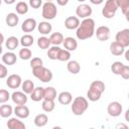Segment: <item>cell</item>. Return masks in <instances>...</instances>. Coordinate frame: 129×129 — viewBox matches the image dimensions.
Listing matches in <instances>:
<instances>
[{"instance_id": "1", "label": "cell", "mask_w": 129, "mask_h": 129, "mask_svg": "<svg viewBox=\"0 0 129 129\" xmlns=\"http://www.w3.org/2000/svg\"><path fill=\"white\" fill-rule=\"evenodd\" d=\"M95 34V21L94 19L87 17L84 18L82 22H80V25L77 28L76 35L77 38L80 40H85L88 38H91Z\"/></svg>"}, {"instance_id": "2", "label": "cell", "mask_w": 129, "mask_h": 129, "mask_svg": "<svg viewBox=\"0 0 129 129\" xmlns=\"http://www.w3.org/2000/svg\"><path fill=\"white\" fill-rule=\"evenodd\" d=\"M88 108H89L88 100L85 97H81V96L75 98V100L72 103V107H71L73 114H75L76 116L83 115L87 111Z\"/></svg>"}, {"instance_id": "3", "label": "cell", "mask_w": 129, "mask_h": 129, "mask_svg": "<svg viewBox=\"0 0 129 129\" xmlns=\"http://www.w3.org/2000/svg\"><path fill=\"white\" fill-rule=\"evenodd\" d=\"M32 74L33 76L38 79L39 81H41L42 83H48L52 80V73L50 70L44 68L43 66H39L36 68L32 69Z\"/></svg>"}, {"instance_id": "4", "label": "cell", "mask_w": 129, "mask_h": 129, "mask_svg": "<svg viewBox=\"0 0 129 129\" xmlns=\"http://www.w3.org/2000/svg\"><path fill=\"white\" fill-rule=\"evenodd\" d=\"M42 17L46 20L53 19L57 14V8L52 2H45L42 5Z\"/></svg>"}, {"instance_id": "5", "label": "cell", "mask_w": 129, "mask_h": 129, "mask_svg": "<svg viewBox=\"0 0 129 129\" xmlns=\"http://www.w3.org/2000/svg\"><path fill=\"white\" fill-rule=\"evenodd\" d=\"M117 10H118V6L116 4V1L115 0H107L104 8L102 9V14L105 18L110 19V18L114 17Z\"/></svg>"}, {"instance_id": "6", "label": "cell", "mask_w": 129, "mask_h": 129, "mask_svg": "<svg viewBox=\"0 0 129 129\" xmlns=\"http://www.w3.org/2000/svg\"><path fill=\"white\" fill-rule=\"evenodd\" d=\"M115 41L123 45L124 47L129 46V29H123L119 32H117L115 36Z\"/></svg>"}, {"instance_id": "7", "label": "cell", "mask_w": 129, "mask_h": 129, "mask_svg": "<svg viewBox=\"0 0 129 129\" xmlns=\"http://www.w3.org/2000/svg\"><path fill=\"white\" fill-rule=\"evenodd\" d=\"M122 111H123L122 105L119 102H116V101L111 102L108 105V108H107V112H108V114L111 117H118V116H120Z\"/></svg>"}, {"instance_id": "8", "label": "cell", "mask_w": 129, "mask_h": 129, "mask_svg": "<svg viewBox=\"0 0 129 129\" xmlns=\"http://www.w3.org/2000/svg\"><path fill=\"white\" fill-rule=\"evenodd\" d=\"M92 12H93L92 7L88 4H81L76 9V14H77V17H79V18L90 17L92 15Z\"/></svg>"}, {"instance_id": "9", "label": "cell", "mask_w": 129, "mask_h": 129, "mask_svg": "<svg viewBox=\"0 0 129 129\" xmlns=\"http://www.w3.org/2000/svg\"><path fill=\"white\" fill-rule=\"evenodd\" d=\"M21 83H22L21 77L16 74L10 75L6 80V85L10 89H18L21 86Z\"/></svg>"}, {"instance_id": "10", "label": "cell", "mask_w": 129, "mask_h": 129, "mask_svg": "<svg viewBox=\"0 0 129 129\" xmlns=\"http://www.w3.org/2000/svg\"><path fill=\"white\" fill-rule=\"evenodd\" d=\"M95 34L100 41H106L110 37V28L108 26H99L95 30Z\"/></svg>"}, {"instance_id": "11", "label": "cell", "mask_w": 129, "mask_h": 129, "mask_svg": "<svg viewBox=\"0 0 129 129\" xmlns=\"http://www.w3.org/2000/svg\"><path fill=\"white\" fill-rule=\"evenodd\" d=\"M10 97H11L13 103L16 105H25L27 102V96L24 92L15 91L12 93V95Z\"/></svg>"}, {"instance_id": "12", "label": "cell", "mask_w": 129, "mask_h": 129, "mask_svg": "<svg viewBox=\"0 0 129 129\" xmlns=\"http://www.w3.org/2000/svg\"><path fill=\"white\" fill-rule=\"evenodd\" d=\"M13 112L16 115V117H18L20 119H26L29 116V114H30L28 107L25 106V105H17L14 108Z\"/></svg>"}, {"instance_id": "13", "label": "cell", "mask_w": 129, "mask_h": 129, "mask_svg": "<svg viewBox=\"0 0 129 129\" xmlns=\"http://www.w3.org/2000/svg\"><path fill=\"white\" fill-rule=\"evenodd\" d=\"M36 25H37V23H36V20L34 18H27L22 22L21 29L24 32H31L35 29Z\"/></svg>"}, {"instance_id": "14", "label": "cell", "mask_w": 129, "mask_h": 129, "mask_svg": "<svg viewBox=\"0 0 129 129\" xmlns=\"http://www.w3.org/2000/svg\"><path fill=\"white\" fill-rule=\"evenodd\" d=\"M79 25H80V19L77 16H69L64 20V26L70 30L77 29Z\"/></svg>"}, {"instance_id": "15", "label": "cell", "mask_w": 129, "mask_h": 129, "mask_svg": "<svg viewBox=\"0 0 129 129\" xmlns=\"http://www.w3.org/2000/svg\"><path fill=\"white\" fill-rule=\"evenodd\" d=\"M62 44H63L64 48H66L67 50H69V51H74V50H76L77 47H78V41H77L74 37H71V36L63 38Z\"/></svg>"}, {"instance_id": "16", "label": "cell", "mask_w": 129, "mask_h": 129, "mask_svg": "<svg viewBox=\"0 0 129 129\" xmlns=\"http://www.w3.org/2000/svg\"><path fill=\"white\" fill-rule=\"evenodd\" d=\"M7 127L9 129H25V124L19 120V118H10L7 121Z\"/></svg>"}, {"instance_id": "17", "label": "cell", "mask_w": 129, "mask_h": 129, "mask_svg": "<svg viewBox=\"0 0 129 129\" xmlns=\"http://www.w3.org/2000/svg\"><path fill=\"white\" fill-rule=\"evenodd\" d=\"M110 51L113 55H121L125 51V47L118 43L117 41H113L110 44Z\"/></svg>"}, {"instance_id": "18", "label": "cell", "mask_w": 129, "mask_h": 129, "mask_svg": "<svg viewBox=\"0 0 129 129\" xmlns=\"http://www.w3.org/2000/svg\"><path fill=\"white\" fill-rule=\"evenodd\" d=\"M57 100L61 105H69L73 101V96H72V94L70 92L64 91V92H61V93L58 94Z\"/></svg>"}, {"instance_id": "19", "label": "cell", "mask_w": 129, "mask_h": 129, "mask_svg": "<svg viewBox=\"0 0 129 129\" xmlns=\"http://www.w3.org/2000/svg\"><path fill=\"white\" fill-rule=\"evenodd\" d=\"M16 60H17V56H16V54H15L14 52H12V51L5 52V53L3 54V56H2V61H3L5 64H7V66H12V64H14V63L16 62Z\"/></svg>"}, {"instance_id": "20", "label": "cell", "mask_w": 129, "mask_h": 129, "mask_svg": "<svg viewBox=\"0 0 129 129\" xmlns=\"http://www.w3.org/2000/svg\"><path fill=\"white\" fill-rule=\"evenodd\" d=\"M5 22L9 27H15L18 22H19V16L16 13H8L6 18H5Z\"/></svg>"}, {"instance_id": "21", "label": "cell", "mask_w": 129, "mask_h": 129, "mask_svg": "<svg viewBox=\"0 0 129 129\" xmlns=\"http://www.w3.org/2000/svg\"><path fill=\"white\" fill-rule=\"evenodd\" d=\"M43 89L42 87H36L30 94V98L34 102H39L43 100Z\"/></svg>"}, {"instance_id": "22", "label": "cell", "mask_w": 129, "mask_h": 129, "mask_svg": "<svg viewBox=\"0 0 129 129\" xmlns=\"http://www.w3.org/2000/svg\"><path fill=\"white\" fill-rule=\"evenodd\" d=\"M37 29H38V31H39L41 34L45 35V34H49V33L51 32L52 26H51V24H50L48 21H42V22L38 23Z\"/></svg>"}, {"instance_id": "23", "label": "cell", "mask_w": 129, "mask_h": 129, "mask_svg": "<svg viewBox=\"0 0 129 129\" xmlns=\"http://www.w3.org/2000/svg\"><path fill=\"white\" fill-rule=\"evenodd\" d=\"M67 69L71 74L77 75L81 71V66L77 60H69L68 64H67Z\"/></svg>"}, {"instance_id": "24", "label": "cell", "mask_w": 129, "mask_h": 129, "mask_svg": "<svg viewBox=\"0 0 129 129\" xmlns=\"http://www.w3.org/2000/svg\"><path fill=\"white\" fill-rule=\"evenodd\" d=\"M56 98V90L53 87H46L43 89V99L54 100Z\"/></svg>"}, {"instance_id": "25", "label": "cell", "mask_w": 129, "mask_h": 129, "mask_svg": "<svg viewBox=\"0 0 129 129\" xmlns=\"http://www.w3.org/2000/svg\"><path fill=\"white\" fill-rule=\"evenodd\" d=\"M48 117L46 114H38L34 118V125L37 127H43L47 124Z\"/></svg>"}, {"instance_id": "26", "label": "cell", "mask_w": 129, "mask_h": 129, "mask_svg": "<svg viewBox=\"0 0 129 129\" xmlns=\"http://www.w3.org/2000/svg\"><path fill=\"white\" fill-rule=\"evenodd\" d=\"M49 41H50V44H52V45H59L63 41V35L60 32H54V33L50 34Z\"/></svg>"}, {"instance_id": "27", "label": "cell", "mask_w": 129, "mask_h": 129, "mask_svg": "<svg viewBox=\"0 0 129 129\" xmlns=\"http://www.w3.org/2000/svg\"><path fill=\"white\" fill-rule=\"evenodd\" d=\"M19 44V40L16 36H9L7 39H6V42H5V45L8 49L10 50H14L17 48Z\"/></svg>"}, {"instance_id": "28", "label": "cell", "mask_w": 129, "mask_h": 129, "mask_svg": "<svg viewBox=\"0 0 129 129\" xmlns=\"http://www.w3.org/2000/svg\"><path fill=\"white\" fill-rule=\"evenodd\" d=\"M21 88H22V92H24L26 95H30L31 92L34 90V83L30 80H25L23 83H21Z\"/></svg>"}, {"instance_id": "29", "label": "cell", "mask_w": 129, "mask_h": 129, "mask_svg": "<svg viewBox=\"0 0 129 129\" xmlns=\"http://www.w3.org/2000/svg\"><path fill=\"white\" fill-rule=\"evenodd\" d=\"M13 114V108L10 105H1L0 106V116L2 118H8Z\"/></svg>"}, {"instance_id": "30", "label": "cell", "mask_w": 129, "mask_h": 129, "mask_svg": "<svg viewBox=\"0 0 129 129\" xmlns=\"http://www.w3.org/2000/svg\"><path fill=\"white\" fill-rule=\"evenodd\" d=\"M118 8H121L122 13L125 16H128L129 13V0H115Z\"/></svg>"}, {"instance_id": "31", "label": "cell", "mask_w": 129, "mask_h": 129, "mask_svg": "<svg viewBox=\"0 0 129 129\" xmlns=\"http://www.w3.org/2000/svg\"><path fill=\"white\" fill-rule=\"evenodd\" d=\"M33 41H34V39H33V36L31 35V34H24V35H22V37L20 38V44L23 46V47H29V46H31L32 44H33Z\"/></svg>"}, {"instance_id": "32", "label": "cell", "mask_w": 129, "mask_h": 129, "mask_svg": "<svg viewBox=\"0 0 129 129\" xmlns=\"http://www.w3.org/2000/svg\"><path fill=\"white\" fill-rule=\"evenodd\" d=\"M41 107H42V110L44 112H51L54 107H55V104H54V100H45L43 99L42 101V104H41Z\"/></svg>"}, {"instance_id": "33", "label": "cell", "mask_w": 129, "mask_h": 129, "mask_svg": "<svg viewBox=\"0 0 129 129\" xmlns=\"http://www.w3.org/2000/svg\"><path fill=\"white\" fill-rule=\"evenodd\" d=\"M15 10L18 14L20 15H23V14H26L28 12V5L25 1H20L16 4V7H15Z\"/></svg>"}, {"instance_id": "34", "label": "cell", "mask_w": 129, "mask_h": 129, "mask_svg": "<svg viewBox=\"0 0 129 129\" xmlns=\"http://www.w3.org/2000/svg\"><path fill=\"white\" fill-rule=\"evenodd\" d=\"M101 96H102V94H101L100 92L95 91V90H93V89H89L88 92H87V98H88L90 101H92V102L99 101L100 98H101Z\"/></svg>"}, {"instance_id": "35", "label": "cell", "mask_w": 129, "mask_h": 129, "mask_svg": "<svg viewBox=\"0 0 129 129\" xmlns=\"http://www.w3.org/2000/svg\"><path fill=\"white\" fill-rule=\"evenodd\" d=\"M47 56L48 58L52 59V60H55L57 59V54H58V51H59V47L58 45H52L51 47H48L47 48Z\"/></svg>"}, {"instance_id": "36", "label": "cell", "mask_w": 129, "mask_h": 129, "mask_svg": "<svg viewBox=\"0 0 129 129\" xmlns=\"http://www.w3.org/2000/svg\"><path fill=\"white\" fill-rule=\"evenodd\" d=\"M90 89H93V90L98 91L101 94H103L105 92V84L102 81H94V82L91 83Z\"/></svg>"}, {"instance_id": "37", "label": "cell", "mask_w": 129, "mask_h": 129, "mask_svg": "<svg viewBox=\"0 0 129 129\" xmlns=\"http://www.w3.org/2000/svg\"><path fill=\"white\" fill-rule=\"evenodd\" d=\"M37 45L40 49H47L50 45V41H49V38L46 37V36H40L38 39H37Z\"/></svg>"}, {"instance_id": "38", "label": "cell", "mask_w": 129, "mask_h": 129, "mask_svg": "<svg viewBox=\"0 0 129 129\" xmlns=\"http://www.w3.org/2000/svg\"><path fill=\"white\" fill-rule=\"evenodd\" d=\"M71 58V51L67 50L66 48L64 49H59L58 51V54H57V60H60V61H68L70 60Z\"/></svg>"}, {"instance_id": "39", "label": "cell", "mask_w": 129, "mask_h": 129, "mask_svg": "<svg viewBox=\"0 0 129 129\" xmlns=\"http://www.w3.org/2000/svg\"><path fill=\"white\" fill-rule=\"evenodd\" d=\"M19 57L23 60H27V59H30L31 58V55H32V52L29 48L27 47H23L19 50V53H18Z\"/></svg>"}, {"instance_id": "40", "label": "cell", "mask_w": 129, "mask_h": 129, "mask_svg": "<svg viewBox=\"0 0 129 129\" xmlns=\"http://www.w3.org/2000/svg\"><path fill=\"white\" fill-rule=\"evenodd\" d=\"M123 67H124V64H123L121 61H114V62L112 63V66H111V71H112L113 74L120 76Z\"/></svg>"}, {"instance_id": "41", "label": "cell", "mask_w": 129, "mask_h": 129, "mask_svg": "<svg viewBox=\"0 0 129 129\" xmlns=\"http://www.w3.org/2000/svg\"><path fill=\"white\" fill-rule=\"evenodd\" d=\"M10 99V94L7 90L1 89L0 90V104H4L6 103L8 100Z\"/></svg>"}, {"instance_id": "42", "label": "cell", "mask_w": 129, "mask_h": 129, "mask_svg": "<svg viewBox=\"0 0 129 129\" xmlns=\"http://www.w3.org/2000/svg\"><path fill=\"white\" fill-rule=\"evenodd\" d=\"M39 66H43V61H42V59L40 57H33L30 60V67H31V69L36 68V67H39Z\"/></svg>"}, {"instance_id": "43", "label": "cell", "mask_w": 129, "mask_h": 129, "mask_svg": "<svg viewBox=\"0 0 129 129\" xmlns=\"http://www.w3.org/2000/svg\"><path fill=\"white\" fill-rule=\"evenodd\" d=\"M120 76H121L124 80H128V79H129V67H128V66L124 64V67H123V69H122V71H121Z\"/></svg>"}, {"instance_id": "44", "label": "cell", "mask_w": 129, "mask_h": 129, "mask_svg": "<svg viewBox=\"0 0 129 129\" xmlns=\"http://www.w3.org/2000/svg\"><path fill=\"white\" fill-rule=\"evenodd\" d=\"M29 5L34 9H38L42 5V0H29Z\"/></svg>"}, {"instance_id": "45", "label": "cell", "mask_w": 129, "mask_h": 129, "mask_svg": "<svg viewBox=\"0 0 129 129\" xmlns=\"http://www.w3.org/2000/svg\"><path fill=\"white\" fill-rule=\"evenodd\" d=\"M7 75H8L7 68H6L4 64H1V63H0V79H4V78H6Z\"/></svg>"}, {"instance_id": "46", "label": "cell", "mask_w": 129, "mask_h": 129, "mask_svg": "<svg viewBox=\"0 0 129 129\" xmlns=\"http://www.w3.org/2000/svg\"><path fill=\"white\" fill-rule=\"evenodd\" d=\"M68 2H69V0H56V3L59 6H64L68 4Z\"/></svg>"}, {"instance_id": "47", "label": "cell", "mask_w": 129, "mask_h": 129, "mask_svg": "<svg viewBox=\"0 0 129 129\" xmlns=\"http://www.w3.org/2000/svg\"><path fill=\"white\" fill-rule=\"evenodd\" d=\"M90 2L92 4H95V5H99V4H102L104 2V0H90Z\"/></svg>"}, {"instance_id": "48", "label": "cell", "mask_w": 129, "mask_h": 129, "mask_svg": "<svg viewBox=\"0 0 129 129\" xmlns=\"http://www.w3.org/2000/svg\"><path fill=\"white\" fill-rule=\"evenodd\" d=\"M3 1H4L6 4H9V5H10V4H13L16 0H3Z\"/></svg>"}, {"instance_id": "49", "label": "cell", "mask_w": 129, "mask_h": 129, "mask_svg": "<svg viewBox=\"0 0 129 129\" xmlns=\"http://www.w3.org/2000/svg\"><path fill=\"white\" fill-rule=\"evenodd\" d=\"M4 42V35L0 32V44H2Z\"/></svg>"}, {"instance_id": "50", "label": "cell", "mask_w": 129, "mask_h": 129, "mask_svg": "<svg viewBox=\"0 0 129 129\" xmlns=\"http://www.w3.org/2000/svg\"><path fill=\"white\" fill-rule=\"evenodd\" d=\"M125 55H126L125 58H126L127 60H129V56H128V55H129V51H126V54H125Z\"/></svg>"}, {"instance_id": "51", "label": "cell", "mask_w": 129, "mask_h": 129, "mask_svg": "<svg viewBox=\"0 0 129 129\" xmlns=\"http://www.w3.org/2000/svg\"><path fill=\"white\" fill-rule=\"evenodd\" d=\"M117 127H124V128H127V126H126V125H123V124H119Z\"/></svg>"}, {"instance_id": "52", "label": "cell", "mask_w": 129, "mask_h": 129, "mask_svg": "<svg viewBox=\"0 0 129 129\" xmlns=\"http://www.w3.org/2000/svg\"><path fill=\"white\" fill-rule=\"evenodd\" d=\"M2 50H3V48H2V45L0 44V54L2 53Z\"/></svg>"}, {"instance_id": "53", "label": "cell", "mask_w": 129, "mask_h": 129, "mask_svg": "<svg viewBox=\"0 0 129 129\" xmlns=\"http://www.w3.org/2000/svg\"><path fill=\"white\" fill-rule=\"evenodd\" d=\"M45 2H52V0H45Z\"/></svg>"}, {"instance_id": "54", "label": "cell", "mask_w": 129, "mask_h": 129, "mask_svg": "<svg viewBox=\"0 0 129 129\" xmlns=\"http://www.w3.org/2000/svg\"><path fill=\"white\" fill-rule=\"evenodd\" d=\"M79 2H84V1H86V0H78Z\"/></svg>"}, {"instance_id": "55", "label": "cell", "mask_w": 129, "mask_h": 129, "mask_svg": "<svg viewBox=\"0 0 129 129\" xmlns=\"http://www.w3.org/2000/svg\"><path fill=\"white\" fill-rule=\"evenodd\" d=\"M1 3H2V0H0V5H1Z\"/></svg>"}]
</instances>
